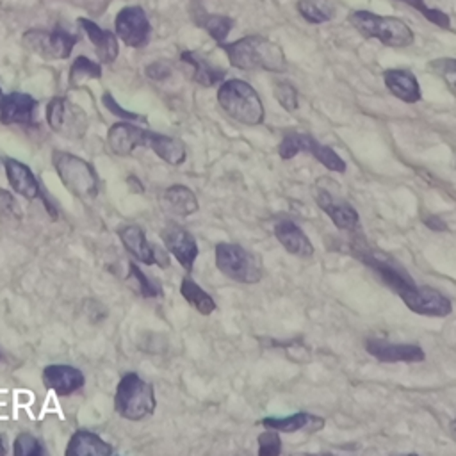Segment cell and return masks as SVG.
<instances>
[{"mask_svg": "<svg viewBox=\"0 0 456 456\" xmlns=\"http://www.w3.org/2000/svg\"><path fill=\"white\" fill-rule=\"evenodd\" d=\"M358 258L365 262L404 301L411 312L428 317H445L452 312V305L447 296L433 287L415 283L403 269L387 258H379L365 251H360Z\"/></svg>", "mask_w": 456, "mask_h": 456, "instance_id": "1", "label": "cell"}, {"mask_svg": "<svg viewBox=\"0 0 456 456\" xmlns=\"http://www.w3.org/2000/svg\"><path fill=\"white\" fill-rule=\"evenodd\" d=\"M219 48L237 69H264L281 73L287 68L285 53L280 45L264 36H244L237 41L223 43Z\"/></svg>", "mask_w": 456, "mask_h": 456, "instance_id": "2", "label": "cell"}, {"mask_svg": "<svg viewBox=\"0 0 456 456\" xmlns=\"http://www.w3.org/2000/svg\"><path fill=\"white\" fill-rule=\"evenodd\" d=\"M217 102L221 109L242 125H260L265 118L264 103L258 93L240 78H230L219 84Z\"/></svg>", "mask_w": 456, "mask_h": 456, "instance_id": "3", "label": "cell"}, {"mask_svg": "<svg viewBox=\"0 0 456 456\" xmlns=\"http://www.w3.org/2000/svg\"><path fill=\"white\" fill-rule=\"evenodd\" d=\"M349 23L369 39H378L387 46L404 48L415 41L413 30L399 18L379 16L370 11H353Z\"/></svg>", "mask_w": 456, "mask_h": 456, "instance_id": "4", "label": "cell"}, {"mask_svg": "<svg viewBox=\"0 0 456 456\" xmlns=\"http://www.w3.org/2000/svg\"><path fill=\"white\" fill-rule=\"evenodd\" d=\"M155 390L153 385L144 381L135 372L121 376L114 394L116 411L128 420H142L155 411Z\"/></svg>", "mask_w": 456, "mask_h": 456, "instance_id": "5", "label": "cell"}, {"mask_svg": "<svg viewBox=\"0 0 456 456\" xmlns=\"http://www.w3.org/2000/svg\"><path fill=\"white\" fill-rule=\"evenodd\" d=\"M52 164L64 187L75 198L84 201L96 198L98 176L94 173V167L87 160L64 150H53Z\"/></svg>", "mask_w": 456, "mask_h": 456, "instance_id": "6", "label": "cell"}, {"mask_svg": "<svg viewBox=\"0 0 456 456\" xmlns=\"http://www.w3.org/2000/svg\"><path fill=\"white\" fill-rule=\"evenodd\" d=\"M216 267L233 281L258 283L264 276L260 260L235 242H219L214 249Z\"/></svg>", "mask_w": 456, "mask_h": 456, "instance_id": "7", "label": "cell"}, {"mask_svg": "<svg viewBox=\"0 0 456 456\" xmlns=\"http://www.w3.org/2000/svg\"><path fill=\"white\" fill-rule=\"evenodd\" d=\"M78 39V34H73L62 27H55L52 30L28 28L21 36V45L41 59L59 61L71 55Z\"/></svg>", "mask_w": 456, "mask_h": 456, "instance_id": "8", "label": "cell"}, {"mask_svg": "<svg viewBox=\"0 0 456 456\" xmlns=\"http://www.w3.org/2000/svg\"><path fill=\"white\" fill-rule=\"evenodd\" d=\"M46 121L55 134L66 139L84 137L89 125L86 110L64 96H55L48 102Z\"/></svg>", "mask_w": 456, "mask_h": 456, "instance_id": "9", "label": "cell"}, {"mask_svg": "<svg viewBox=\"0 0 456 456\" xmlns=\"http://www.w3.org/2000/svg\"><path fill=\"white\" fill-rule=\"evenodd\" d=\"M278 153L283 160H289V159L296 157L297 153H310L326 169L335 171V173L346 171V162L342 160V157H338V153L333 148L319 142L315 137H312L308 134H296V132L287 134L278 146Z\"/></svg>", "mask_w": 456, "mask_h": 456, "instance_id": "10", "label": "cell"}, {"mask_svg": "<svg viewBox=\"0 0 456 456\" xmlns=\"http://www.w3.org/2000/svg\"><path fill=\"white\" fill-rule=\"evenodd\" d=\"M118 39L130 48H142L148 45L151 36L150 20L141 5H126L119 9L114 20Z\"/></svg>", "mask_w": 456, "mask_h": 456, "instance_id": "11", "label": "cell"}, {"mask_svg": "<svg viewBox=\"0 0 456 456\" xmlns=\"http://www.w3.org/2000/svg\"><path fill=\"white\" fill-rule=\"evenodd\" d=\"M160 237L166 249L178 260V264L185 271H192L196 256L200 253L192 233L176 223H169L164 226Z\"/></svg>", "mask_w": 456, "mask_h": 456, "instance_id": "12", "label": "cell"}, {"mask_svg": "<svg viewBox=\"0 0 456 456\" xmlns=\"http://www.w3.org/2000/svg\"><path fill=\"white\" fill-rule=\"evenodd\" d=\"M148 134L150 130L141 128L132 121L121 119L109 128L107 144L116 155L128 157L134 153L135 148H146Z\"/></svg>", "mask_w": 456, "mask_h": 456, "instance_id": "13", "label": "cell"}, {"mask_svg": "<svg viewBox=\"0 0 456 456\" xmlns=\"http://www.w3.org/2000/svg\"><path fill=\"white\" fill-rule=\"evenodd\" d=\"M365 351L379 362L395 363V362H422L426 358L424 351L417 344H395L381 338L365 340Z\"/></svg>", "mask_w": 456, "mask_h": 456, "instance_id": "14", "label": "cell"}, {"mask_svg": "<svg viewBox=\"0 0 456 456\" xmlns=\"http://www.w3.org/2000/svg\"><path fill=\"white\" fill-rule=\"evenodd\" d=\"M37 102L27 93L4 94L0 105V123L4 125H34Z\"/></svg>", "mask_w": 456, "mask_h": 456, "instance_id": "15", "label": "cell"}, {"mask_svg": "<svg viewBox=\"0 0 456 456\" xmlns=\"http://www.w3.org/2000/svg\"><path fill=\"white\" fill-rule=\"evenodd\" d=\"M43 385L48 390H53L57 395H69L80 390L86 383V378L80 369L62 363H52L43 369Z\"/></svg>", "mask_w": 456, "mask_h": 456, "instance_id": "16", "label": "cell"}, {"mask_svg": "<svg viewBox=\"0 0 456 456\" xmlns=\"http://www.w3.org/2000/svg\"><path fill=\"white\" fill-rule=\"evenodd\" d=\"M118 235L125 246V249L141 264H146V265H155V264H160V265H167L169 260L166 258H160V255L157 253V249L148 242L142 228L139 226H134V224H128V226H121L118 230Z\"/></svg>", "mask_w": 456, "mask_h": 456, "instance_id": "17", "label": "cell"}, {"mask_svg": "<svg viewBox=\"0 0 456 456\" xmlns=\"http://www.w3.org/2000/svg\"><path fill=\"white\" fill-rule=\"evenodd\" d=\"M78 27L86 32L89 41L94 46L96 57L100 59L102 64H112L119 53V45H118V36L112 34L110 30L102 28L98 23L87 18H78L77 20Z\"/></svg>", "mask_w": 456, "mask_h": 456, "instance_id": "18", "label": "cell"}, {"mask_svg": "<svg viewBox=\"0 0 456 456\" xmlns=\"http://www.w3.org/2000/svg\"><path fill=\"white\" fill-rule=\"evenodd\" d=\"M2 162L5 167V176L14 192L23 196L25 200H36L41 196L39 182L27 164L12 157H2Z\"/></svg>", "mask_w": 456, "mask_h": 456, "instance_id": "19", "label": "cell"}, {"mask_svg": "<svg viewBox=\"0 0 456 456\" xmlns=\"http://www.w3.org/2000/svg\"><path fill=\"white\" fill-rule=\"evenodd\" d=\"M274 235L278 242L292 255L301 258H310L314 255V244L308 235L290 219H283L274 224Z\"/></svg>", "mask_w": 456, "mask_h": 456, "instance_id": "20", "label": "cell"}, {"mask_svg": "<svg viewBox=\"0 0 456 456\" xmlns=\"http://www.w3.org/2000/svg\"><path fill=\"white\" fill-rule=\"evenodd\" d=\"M160 207L162 210L175 216H182V217L196 214L200 208L196 194L187 185H182V183H173L162 192Z\"/></svg>", "mask_w": 456, "mask_h": 456, "instance_id": "21", "label": "cell"}, {"mask_svg": "<svg viewBox=\"0 0 456 456\" xmlns=\"http://www.w3.org/2000/svg\"><path fill=\"white\" fill-rule=\"evenodd\" d=\"M383 82L387 89L399 100L406 103H415L420 100V86L413 73L406 69H385L383 71Z\"/></svg>", "mask_w": 456, "mask_h": 456, "instance_id": "22", "label": "cell"}, {"mask_svg": "<svg viewBox=\"0 0 456 456\" xmlns=\"http://www.w3.org/2000/svg\"><path fill=\"white\" fill-rule=\"evenodd\" d=\"M260 424L264 428H271L276 429L278 433H294V431H319L324 426V419L308 413V411H296L292 415L287 417H265L260 420Z\"/></svg>", "mask_w": 456, "mask_h": 456, "instance_id": "23", "label": "cell"}, {"mask_svg": "<svg viewBox=\"0 0 456 456\" xmlns=\"http://www.w3.org/2000/svg\"><path fill=\"white\" fill-rule=\"evenodd\" d=\"M317 205L328 214V217L333 221V224L340 230H353L358 224V212L346 201H335V198L326 192H317Z\"/></svg>", "mask_w": 456, "mask_h": 456, "instance_id": "24", "label": "cell"}, {"mask_svg": "<svg viewBox=\"0 0 456 456\" xmlns=\"http://www.w3.org/2000/svg\"><path fill=\"white\" fill-rule=\"evenodd\" d=\"M64 454L66 456H109L112 454V447L107 442H103L96 433L78 429L71 435Z\"/></svg>", "mask_w": 456, "mask_h": 456, "instance_id": "25", "label": "cell"}, {"mask_svg": "<svg viewBox=\"0 0 456 456\" xmlns=\"http://www.w3.org/2000/svg\"><path fill=\"white\" fill-rule=\"evenodd\" d=\"M182 62L189 64L191 69H192V80H196L198 84L205 86V87H210V86H217L223 82L226 71L223 68H217L214 64H210L205 57H201L200 53L196 52H182L180 55Z\"/></svg>", "mask_w": 456, "mask_h": 456, "instance_id": "26", "label": "cell"}, {"mask_svg": "<svg viewBox=\"0 0 456 456\" xmlns=\"http://www.w3.org/2000/svg\"><path fill=\"white\" fill-rule=\"evenodd\" d=\"M146 148H150L153 153H157L164 162H167L171 166H178L185 160L183 142L171 135H164V134H157V132L150 130Z\"/></svg>", "mask_w": 456, "mask_h": 456, "instance_id": "27", "label": "cell"}, {"mask_svg": "<svg viewBox=\"0 0 456 456\" xmlns=\"http://www.w3.org/2000/svg\"><path fill=\"white\" fill-rule=\"evenodd\" d=\"M194 21H196V25H200L217 43V46L226 43V37H228L230 30L235 25V20L232 16H226V14H208V12L196 14Z\"/></svg>", "mask_w": 456, "mask_h": 456, "instance_id": "28", "label": "cell"}, {"mask_svg": "<svg viewBox=\"0 0 456 456\" xmlns=\"http://www.w3.org/2000/svg\"><path fill=\"white\" fill-rule=\"evenodd\" d=\"M180 294L182 297L194 306L201 315H210L216 310V301L208 292H205L192 278L185 276L180 283Z\"/></svg>", "mask_w": 456, "mask_h": 456, "instance_id": "29", "label": "cell"}, {"mask_svg": "<svg viewBox=\"0 0 456 456\" xmlns=\"http://www.w3.org/2000/svg\"><path fill=\"white\" fill-rule=\"evenodd\" d=\"M297 11L308 23H324L333 18L335 5L331 0H299Z\"/></svg>", "mask_w": 456, "mask_h": 456, "instance_id": "30", "label": "cell"}, {"mask_svg": "<svg viewBox=\"0 0 456 456\" xmlns=\"http://www.w3.org/2000/svg\"><path fill=\"white\" fill-rule=\"evenodd\" d=\"M89 78H102V66L94 61H91L89 57L86 55H78L71 68H69V75H68V84L71 87H78L84 80H89Z\"/></svg>", "mask_w": 456, "mask_h": 456, "instance_id": "31", "label": "cell"}, {"mask_svg": "<svg viewBox=\"0 0 456 456\" xmlns=\"http://www.w3.org/2000/svg\"><path fill=\"white\" fill-rule=\"evenodd\" d=\"M429 68L447 84L456 96V57H442L429 64Z\"/></svg>", "mask_w": 456, "mask_h": 456, "instance_id": "32", "label": "cell"}, {"mask_svg": "<svg viewBox=\"0 0 456 456\" xmlns=\"http://www.w3.org/2000/svg\"><path fill=\"white\" fill-rule=\"evenodd\" d=\"M12 452L16 456H39L45 452L41 442L32 436L30 433H20L14 440V447H12Z\"/></svg>", "mask_w": 456, "mask_h": 456, "instance_id": "33", "label": "cell"}, {"mask_svg": "<svg viewBox=\"0 0 456 456\" xmlns=\"http://www.w3.org/2000/svg\"><path fill=\"white\" fill-rule=\"evenodd\" d=\"M401 2H404L406 5H410V7L417 9V11H420V14H422L426 20H429V21L435 23V25H438L440 28H449V27H451L449 16H447L445 12H442V11H438V9L428 7L424 0H401Z\"/></svg>", "mask_w": 456, "mask_h": 456, "instance_id": "34", "label": "cell"}, {"mask_svg": "<svg viewBox=\"0 0 456 456\" xmlns=\"http://www.w3.org/2000/svg\"><path fill=\"white\" fill-rule=\"evenodd\" d=\"M128 269H130V276L135 280V285L139 287L141 296H144V297H157V296H162L160 287L155 285V283L139 269V265H135V262H130V264H128Z\"/></svg>", "mask_w": 456, "mask_h": 456, "instance_id": "35", "label": "cell"}, {"mask_svg": "<svg viewBox=\"0 0 456 456\" xmlns=\"http://www.w3.org/2000/svg\"><path fill=\"white\" fill-rule=\"evenodd\" d=\"M281 452V440L276 429L267 428L258 435V454L260 456H276Z\"/></svg>", "mask_w": 456, "mask_h": 456, "instance_id": "36", "label": "cell"}, {"mask_svg": "<svg viewBox=\"0 0 456 456\" xmlns=\"http://www.w3.org/2000/svg\"><path fill=\"white\" fill-rule=\"evenodd\" d=\"M274 96H276V100L280 102V105L285 110L292 112V110L297 109V91H296V87L292 84H289V82H276L274 84Z\"/></svg>", "mask_w": 456, "mask_h": 456, "instance_id": "37", "label": "cell"}, {"mask_svg": "<svg viewBox=\"0 0 456 456\" xmlns=\"http://www.w3.org/2000/svg\"><path fill=\"white\" fill-rule=\"evenodd\" d=\"M102 102H103L105 109H107L110 114L118 116V118H121V119H126V121H141V123H146V118H144V116H141V114H137V112H130V110H126V109L119 107V105H118V102L112 98V94H110V93H103V96H102Z\"/></svg>", "mask_w": 456, "mask_h": 456, "instance_id": "38", "label": "cell"}, {"mask_svg": "<svg viewBox=\"0 0 456 456\" xmlns=\"http://www.w3.org/2000/svg\"><path fill=\"white\" fill-rule=\"evenodd\" d=\"M0 217L7 221L21 219V210L18 208L14 196L4 189H0Z\"/></svg>", "mask_w": 456, "mask_h": 456, "instance_id": "39", "label": "cell"}, {"mask_svg": "<svg viewBox=\"0 0 456 456\" xmlns=\"http://www.w3.org/2000/svg\"><path fill=\"white\" fill-rule=\"evenodd\" d=\"M144 73H146L148 78L160 82V80H166L171 75V66L164 61H155V62H151L144 68Z\"/></svg>", "mask_w": 456, "mask_h": 456, "instance_id": "40", "label": "cell"}, {"mask_svg": "<svg viewBox=\"0 0 456 456\" xmlns=\"http://www.w3.org/2000/svg\"><path fill=\"white\" fill-rule=\"evenodd\" d=\"M424 223L431 228V230H445L447 226H445V223L440 219V217H436V216H429V217H426L424 219Z\"/></svg>", "mask_w": 456, "mask_h": 456, "instance_id": "41", "label": "cell"}, {"mask_svg": "<svg viewBox=\"0 0 456 456\" xmlns=\"http://www.w3.org/2000/svg\"><path fill=\"white\" fill-rule=\"evenodd\" d=\"M126 183L130 185V189L132 191H135V192H142L144 191V187H142V183L139 182V178L137 176H134V175H130L128 178H126Z\"/></svg>", "mask_w": 456, "mask_h": 456, "instance_id": "42", "label": "cell"}, {"mask_svg": "<svg viewBox=\"0 0 456 456\" xmlns=\"http://www.w3.org/2000/svg\"><path fill=\"white\" fill-rule=\"evenodd\" d=\"M449 433H451V436H452V440H456V419L449 424Z\"/></svg>", "mask_w": 456, "mask_h": 456, "instance_id": "43", "label": "cell"}, {"mask_svg": "<svg viewBox=\"0 0 456 456\" xmlns=\"http://www.w3.org/2000/svg\"><path fill=\"white\" fill-rule=\"evenodd\" d=\"M0 454H5V445H4V438L0 436Z\"/></svg>", "mask_w": 456, "mask_h": 456, "instance_id": "44", "label": "cell"}, {"mask_svg": "<svg viewBox=\"0 0 456 456\" xmlns=\"http://www.w3.org/2000/svg\"><path fill=\"white\" fill-rule=\"evenodd\" d=\"M2 98H4V93H2V89H0V105H2Z\"/></svg>", "mask_w": 456, "mask_h": 456, "instance_id": "45", "label": "cell"}]
</instances>
